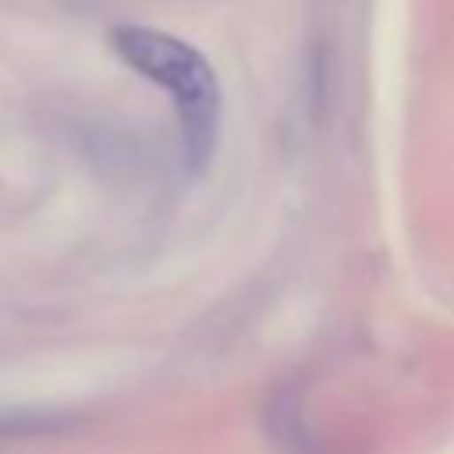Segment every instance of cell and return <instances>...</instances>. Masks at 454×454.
<instances>
[{
  "label": "cell",
  "mask_w": 454,
  "mask_h": 454,
  "mask_svg": "<svg viewBox=\"0 0 454 454\" xmlns=\"http://www.w3.org/2000/svg\"><path fill=\"white\" fill-rule=\"evenodd\" d=\"M110 46L135 74H142L145 82L160 85L170 96V106L181 124L184 160L195 174L206 170L220 145L223 124V92L213 64L188 39L149 25L114 28Z\"/></svg>",
  "instance_id": "cell-1"
}]
</instances>
